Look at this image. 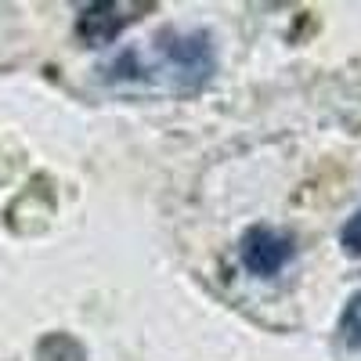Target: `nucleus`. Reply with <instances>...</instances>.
I'll return each instance as SVG.
<instances>
[{
  "label": "nucleus",
  "mask_w": 361,
  "mask_h": 361,
  "mask_svg": "<svg viewBox=\"0 0 361 361\" xmlns=\"http://www.w3.org/2000/svg\"><path fill=\"white\" fill-rule=\"evenodd\" d=\"M214 69H217V58H214V44H209L206 33H188V37L166 33V37H159V47H156V66H137V69L109 66L105 73L116 80L163 73L173 90H199L214 76Z\"/></svg>",
  "instance_id": "1"
},
{
  "label": "nucleus",
  "mask_w": 361,
  "mask_h": 361,
  "mask_svg": "<svg viewBox=\"0 0 361 361\" xmlns=\"http://www.w3.org/2000/svg\"><path fill=\"white\" fill-rule=\"evenodd\" d=\"M238 257H243L246 271L271 279L293 260V238L267 224H253L243 235V243H238Z\"/></svg>",
  "instance_id": "2"
},
{
  "label": "nucleus",
  "mask_w": 361,
  "mask_h": 361,
  "mask_svg": "<svg viewBox=\"0 0 361 361\" xmlns=\"http://www.w3.org/2000/svg\"><path fill=\"white\" fill-rule=\"evenodd\" d=\"M137 11H145L141 4H116V0H98L87 4L76 18V33L80 40H87L90 47H105L112 44L123 29L137 18Z\"/></svg>",
  "instance_id": "3"
},
{
  "label": "nucleus",
  "mask_w": 361,
  "mask_h": 361,
  "mask_svg": "<svg viewBox=\"0 0 361 361\" xmlns=\"http://www.w3.org/2000/svg\"><path fill=\"white\" fill-rule=\"evenodd\" d=\"M343 336L354 343V347H361V293L347 304V311H343Z\"/></svg>",
  "instance_id": "4"
},
{
  "label": "nucleus",
  "mask_w": 361,
  "mask_h": 361,
  "mask_svg": "<svg viewBox=\"0 0 361 361\" xmlns=\"http://www.w3.org/2000/svg\"><path fill=\"white\" fill-rule=\"evenodd\" d=\"M343 250H350L354 257H361V209H357V214L343 224Z\"/></svg>",
  "instance_id": "5"
}]
</instances>
